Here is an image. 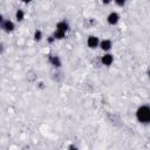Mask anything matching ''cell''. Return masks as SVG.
I'll list each match as a JSON object with an SVG mask.
<instances>
[{"instance_id": "cell-1", "label": "cell", "mask_w": 150, "mask_h": 150, "mask_svg": "<svg viewBox=\"0 0 150 150\" xmlns=\"http://www.w3.org/2000/svg\"><path fill=\"white\" fill-rule=\"evenodd\" d=\"M136 118L142 124L150 123V107L149 105H141L136 110Z\"/></svg>"}, {"instance_id": "cell-2", "label": "cell", "mask_w": 150, "mask_h": 150, "mask_svg": "<svg viewBox=\"0 0 150 150\" xmlns=\"http://www.w3.org/2000/svg\"><path fill=\"white\" fill-rule=\"evenodd\" d=\"M68 29H69V25L64 20L63 21H60V22L56 23V29H55V32H54L53 35H54L55 39L61 40V39H63L66 36V33L68 32Z\"/></svg>"}, {"instance_id": "cell-3", "label": "cell", "mask_w": 150, "mask_h": 150, "mask_svg": "<svg viewBox=\"0 0 150 150\" xmlns=\"http://www.w3.org/2000/svg\"><path fill=\"white\" fill-rule=\"evenodd\" d=\"M107 21H108V23L111 25V26L117 25L118 21H120V15H118V13H116V12L109 13V15L107 16Z\"/></svg>"}, {"instance_id": "cell-4", "label": "cell", "mask_w": 150, "mask_h": 150, "mask_svg": "<svg viewBox=\"0 0 150 150\" xmlns=\"http://www.w3.org/2000/svg\"><path fill=\"white\" fill-rule=\"evenodd\" d=\"M1 28L5 32L9 33V32H13L14 30L15 26H14L13 21H11V20H1Z\"/></svg>"}, {"instance_id": "cell-5", "label": "cell", "mask_w": 150, "mask_h": 150, "mask_svg": "<svg viewBox=\"0 0 150 150\" xmlns=\"http://www.w3.org/2000/svg\"><path fill=\"white\" fill-rule=\"evenodd\" d=\"M100 40H98V38L97 36H94V35H90L88 39H87V45H88V47L89 48H91V49H94V48H96L97 46H100Z\"/></svg>"}, {"instance_id": "cell-6", "label": "cell", "mask_w": 150, "mask_h": 150, "mask_svg": "<svg viewBox=\"0 0 150 150\" xmlns=\"http://www.w3.org/2000/svg\"><path fill=\"white\" fill-rule=\"evenodd\" d=\"M100 47H101L102 50L108 52V50L111 49V47H112V42H111L109 39H104V40H102V41L100 42Z\"/></svg>"}, {"instance_id": "cell-7", "label": "cell", "mask_w": 150, "mask_h": 150, "mask_svg": "<svg viewBox=\"0 0 150 150\" xmlns=\"http://www.w3.org/2000/svg\"><path fill=\"white\" fill-rule=\"evenodd\" d=\"M112 61H114V56H112L111 54H109V53L104 54V55L102 56V59H101V62H102V64H104V66H110V64L112 63Z\"/></svg>"}, {"instance_id": "cell-8", "label": "cell", "mask_w": 150, "mask_h": 150, "mask_svg": "<svg viewBox=\"0 0 150 150\" xmlns=\"http://www.w3.org/2000/svg\"><path fill=\"white\" fill-rule=\"evenodd\" d=\"M49 62L54 66V67H61V60H60V57L59 56H56V55H49Z\"/></svg>"}, {"instance_id": "cell-9", "label": "cell", "mask_w": 150, "mask_h": 150, "mask_svg": "<svg viewBox=\"0 0 150 150\" xmlns=\"http://www.w3.org/2000/svg\"><path fill=\"white\" fill-rule=\"evenodd\" d=\"M15 19H16V21H19V22L25 19V13H23L22 9H18V11L15 12Z\"/></svg>"}, {"instance_id": "cell-10", "label": "cell", "mask_w": 150, "mask_h": 150, "mask_svg": "<svg viewBox=\"0 0 150 150\" xmlns=\"http://www.w3.org/2000/svg\"><path fill=\"white\" fill-rule=\"evenodd\" d=\"M42 39V32L40 29H36L35 33H34V40L35 41H40Z\"/></svg>"}, {"instance_id": "cell-11", "label": "cell", "mask_w": 150, "mask_h": 150, "mask_svg": "<svg viewBox=\"0 0 150 150\" xmlns=\"http://www.w3.org/2000/svg\"><path fill=\"white\" fill-rule=\"evenodd\" d=\"M125 2H127V0H115V4L120 7H123L125 5Z\"/></svg>"}, {"instance_id": "cell-12", "label": "cell", "mask_w": 150, "mask_h": 150, "mask_svg": "<svg viewBox=\"0 0 150 150\" xmlns=\"http://www.w3.org/2000/svg\"><path fill=\"white\" fill-rule=\"evenodd\" d=\"M54 40H56V39L54 38V35H52V36H49V38H48V42H49V43H52Z\"/></svg>"}, {"instance_id": "cell-13", "label": "cell", "mask_w": 150, "mask_h": 150, "mask_svg": "<svg viewBox=\"0 0 150 150\" xmlns=\"http://www.w3.org/2000/svg\"><path fill=\"white\" fill-rule=\"evenodd\" d=\"M111 1H112V0H102V2H103L104 5H109Z\"/></svg>"}, {"instance_id": "cell-14", "label": "cell", "mask_w": 150, "mask_h": 150, "mask_svg": "<svg viewBox=\"0 0 150 150\" xmlns=\"http://www.w3.org/2000/svg\"><path fill=\"white\" fill-rule=\"evenodd\" d=\"M32 0H22V2H25V4H29Z\"/></svg>"}, {"instance_id": "cell-15", "label": "cell", "mask_w": 150, "mask_h": 150, "mask_svg": "<svg viewBox=\"0 0 150 150\" xmlns=\"http://www.w3.org/2000/svg\"><path fill=\"white\" fill-rule=\"evenodd\" d=\"M149 77H150V71H149Z\"/></svg>"}]
</instances>
